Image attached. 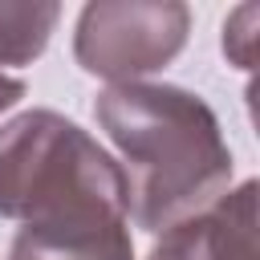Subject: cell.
I'll return each mask as SVG.
<instances>
[{
    "mask_svg": "<svg viewBox=\"0 0 260 260\" xmlns=\"http://www.w3.org/2000/svg\"><path fill=\"white\" fill-rule=\"evenodd\" d=\"M8 260H134L130 223L93 228H20Z\"/></svg>",
    "mask_w": 260,
    "mask_h": 260,
    "instance_id": "5b68a950",
    "label": "cell"
},
{
    "mask_svg": "<svg viewBox=\"0 0 260 260\" xmlns=\"http://www.w3.org/2000/svg\"><path fill=\"white\" fill-rule=\"evenodd\" d=\"M256 4H244L236 8L228 20H223V53L240 65V69H252V45H256Z\"/></svg>",
    "mask_w": 260,
    "mask_h": 260,
    "instance_id": "52a82bcc",
    "label": "cell"
},
{
    "mask_svg": "<svg viewBox=\"0 0 260 260\" xmlns=\"http://www.w3.org/2000/svg\"><path fill=\"white\" fill-rule=\"evenodd\" d=\"M93 114L126 162L130 215L142 232L162 236L228 191L232 150L199 93L167 81H122L98 93Z\"/></svg>",
    "mask_w": 260,
    "mask_h": 260,
    "instance_id": "6da1fadb",
    "label": "cell"
},
{
    "mask_svg": "<svg viewBox=\"0 0 260 260\" xmlns=\"http://www.w3.org/2000/svg\"><path fill=\"white\" fill-rule=\"evenodd\" d=\"M146 260H256V179L167 228Z\"/></svg>",
    "mask_w": 260,
    "mask_h": 260,
    "instance_id": "277c9868",
    "label": "cell"
},
{
    "mask_svg": "<svg viewBox=\"0 0 260 260\" xmlns=\"http://www.w3.org/2000/svg\"><path fill=\"white\" fill-rule=\"evenodd\" d=\"M61 4L53 0H0V73L4 65H28L45 53Z\"/></svg>",
    "mask_w": 260,
    "mask_h": 260,
    "instance_id": "8992f818",
    "label": "cell"
},
{
    "mask_svg": "<svg viewBox=\"0 0 260 260\" xmlns=\"http://www.w3.org/2000/svg\"><path fill=\"white\" fill-rule=\"evenodd\" d=\"M0 215L20 228L130 223L122 162L73 118L24 110L0 126Z\"/></svg>",
    "mask_w": 260,
    "mask_h": 260,
    "instance_id": "7a4b0ae2",
    "label": "cell"
},
{
    "mask_svg": "<svg viewBox=\"0 0 260 260\" xmlns=\"http://www.w3.org/2000/svg\"><path fill=\"white\" fill-rule=\"evenodd\" d=\"M187 32L191 8L179 0H98L77 16L73 57L110 85L142 81L183 53Z\"/></svg>",
    "mask_w": 260,
    "mask_h": 260,
    "instance_id": "3957f363",
    "label": "cell"
},
{
    "mask_svg": "<svg viewBox=\"0 0 260 260\" xmlns=\"http://www.w3.org/2000/svg\"><path fill=\"white\" fill-rule=\"evenodd\" d=\"M20 98H24V81H20V77L0 73V114H4V110H12Z\"/></svg>",
    "mask_w": 260,
    "mask_h": 260,
    "instance_id": "ba28073f",
    "label": "cell"
}]
</instances>
